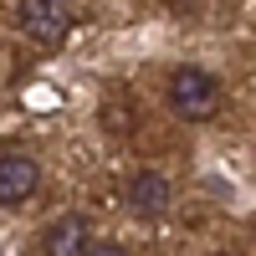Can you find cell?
I'll list each match as a JSON object with an SVG mask.
<instances>
[{
    "instance_id": "6da1fadb",
    "label": "cell",
    "mask_w": 256,
    "mask_h": 256,
    "mask_svg": "<svg viewBox=\"0 0 256 256\" xmlns=\"http://www.w3.org/2000/svg\"><path fill=\"white\" fill-rule=\"evenodd\" d=\"M220 102H226V92H220V82L205 67H180L169 77V108H174L184 123H210L220 113Z\"/></svg>"
},
{
    "instance_id": "7a4b0ae2",
    "label": "cell",
    "mask_w": 256,
    "mask_h": 256,
    "mask_svg": "<svg viewBox=\"0 0 256 256\" xmlns=\"http://www.w3.org/2000/svg\"><path fill=\"white\" fill-rule=\"evenodd\" d=\"M16 20H20V36L26 41H36V46H62V41L72 36L77 10H72V0H20Z\"/></svg>"
},
{
    "instance_id": "3957f363",
    "label": "cell",
    "mask_w": 256,
    "mask_h": 256,
    "mask_svg": "<svg viewBox=\"0 0 256 256\" xmlns=\"http://www.w3.org/2000/svg\"><path fill=\"white\" fill-rule=\"evenodd\" d=\"M41 190V164L31 154H6L0 159V205L6 210H20L26 200H36Z\"/></svg>"
},
{
    "instance_id": "277c9868",
    "label": "cell",
    "mask_w": 256,
    "mask_h": 256,
    "mask_svg": "<svg viewBox=\"0 0 256 256\" xmlns=\"http://www.w3.org/2000/svg\"><path fill=\"white\" fill-rule=\"evenodd\" d=\"M88 220L82 216H62L46 226V236H41V251L46 256H88Z\"/></svg>"
},
{
    "instance_id": "5b68a950",
    "label": "cell",
    "mask_w": 256,
    "mask_h": 256,
    "mask_svg": "<svg viewBox=\"0 0 256 256\" xmlns=\"http://www.w3.org/2000/svg\"><path fill=\"white\" fill-rule=\"evenodd\" d=\"M128 205H134L138 216H164L169 210V180L159 169H138V174L128 180Z\"/></svg>"
},
{
    "instance_id": "8992f818",
    "label": "cell",
    "mask_w": 256,
    "mask_h": 256,
    "mask_svg": "<svg viewBox=\"0 0 256 256\" xmlns=\"http://www.w3.org/2000/svg\"><path fill=\"white\" fill-rule=\"evenodd\" d=\"M98 123H102V134L128 138V134H134V108H128L123 98H108V102H102V113H98Z\"/></svg>"
},
{
    "instance_id": "52a82bcc",
    "label": "cell",
    "mask_w": 256,
    "mask_h": 256,
    "mask_svg": "<svg viewBox=\"0 0 256 256\" xmlns=\"http://www.w3.org/2000/svg\"><path fill=\"white\" fill-rule=\"evenodd\" d=\"M88 256H128L118 241H102V246H88Z\"/></svg>"
},
{
    "instance_id": "ba28073f",
    "label": "cell",
    "mask_w": 256,
    "mask_h": 256,
    "mask_svg": "<svg viewBox=\"0 0 256 256\" xmlns=\"http://www.w3.org/2000/svg\"><path fill=\"white\" fill-rule=\"evenodd\" d=\"M220 256H230V251H220Z\"/></svg>"
}]
</instances>
